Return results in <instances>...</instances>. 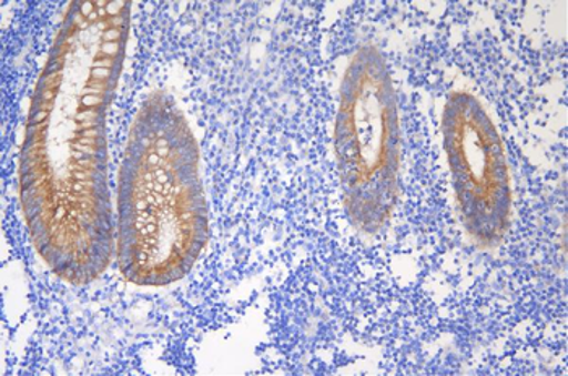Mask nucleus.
Returning <instances> with one entry per match:
<instances>
[{
  "mask_svg": "<svg viewBox=\"0 0 568 376\" xmlns=\"http://www.w3.org/2000/svg\"><path fill=\"white\" fill-rule=\"evenodd\" d=\"M131 2H72L41 70L20 153L31 242L55 276L85 286L115 253L108 111L121 79Z\"/></svg>",
  "mask_w": 568,
  "mask_h": 376,
  "instance_id": "nucleus-1",
  "label": "nucleus"
},
{
  "mask_svg": "<svg viewBox=\"0 0 568 376\" xmlns=\"http://www.w3.org/2000/svg\"><path fill=\"white\" fill-rule=\"evenodd\" d=\"M209 242L197 140L171 94H150L119 169L115 258L136 286L184 280Z\"/></svg>",
  "mask_w": 568,
  "mask_h": 376,
  "instance_id": "nucleus-2",
  "label": "nucleus"
},
{
  "mask_svg": "<svg viewBox=\"0 0 568 376\" xmlns=\"http://www.w3.org/2000/svg\"><path fill=\"white\" fill-rule=\"evenodd\" d=\"M399 148L390 69L377 48L364 45L346 67L335 122L343 203L356 230L375 234L390 221L398 196Z\"/></svg>",
  "mask_w": 568,
  "mask_h": 376,
  "instance_id": "nucleus-3",
  "label": "nucleus"
},
{
  "mask_svg": "<svg viewBox=\"0 0 568 376\" xmlns=\"http://www.w3.org/2000/svg\"><path fill=\"white\" fill-rule=\"evenodd\" d=\"M459 217L473 244L496 248L510 230L511 189L504 143L473 94H452L442 115Z\"/></svg>",
  "mask_w": 568,
  "mask_h": 376,
  "instance_id": "nucleus-4",
  "label": "nucleus"
}]
</instances>
